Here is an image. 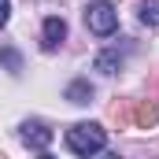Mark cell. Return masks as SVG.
<instances>
[{
  "instance_id": "cell-10",
  "label": "cell",
  "mask_w": 159,
  "mask_h": 159,
  "mask_svg": "<svg viewBox=\"0 0 159 159\" xmlns=\"http://www.w3.org/2000/svg\"><path fill=\"white\" fill-rule=\"evenodd\" d=\"M111 119L119 122V126H126L129 122V104H111Z\"/></svg>"
},
{
  "instance_id": "cell-1",
  "label": "cell",
  "mask_w": 159,
  "mask_h": 159,
  "mask_svg": "<svg viewBox=\"0 0 159 159\" xmlns=\"http://www.w3.org/2000/svg\"><path fill=\"white\" fill-rule=\"evenodd\" d=\"M104 144H107V133L96 122H78L67 129V148L74 156H96V152H104Z\"/></svg>"
},
{
  "instance_id": "cell-5",
  "label": "cell",
  "mask_w": 159,
  "mask_h": 159,
  "mask_svg": "<svg viewBox=\"0 0 159 159\" xmlns=\"http://www.w3.org/2000/svg\"><path fill=\"white\" fill-rule=\"evenodd\" d=\"M63 37H67V22L63 19H44V30H41V48L44 52H52V48H59L63 44Z\"/></svg>"
},
{
  "instance_id": "cell-4",
  "label": "cell",
  "mask_w": 159,
  "mask_h": 159,
  "mask_svg": "<svg viewBox=\"0 0 159 159\" xmlns=\"http://www.w3.org/2000/svg\"><path fill=\"white\" fill-rule=\"evenodd\" d=\"M129 122L137 126V129H152L159 122V107L152 100H133V107H129Z\"/></svg>"
},
{
  "instance_id": "cell-6",
  "label": "cell",
  "mask_w": 159,
  "mask_h": 159,
  "mask_svg": "<svg viewBox=\"0 0 159 159\" xmlns=\"http://www.w3.org/2000/svg\"><path fill=\"white\" fill-rule=\"evenodd\" d=\"M67 100H70V104H89V100H93V85H89V81H70V85H67Z\"/></svg>"
},
{
  "instance_id": "cell-8",
  "label": "cell",
  "mask_w": 159,
  "mask_h": 159,
  "mask_svg": "<svg viewBox=\"0 0 159 159\" xmlns=\"http://www.w3.org/2000/svg\"><path fill=\"white\" fill-rule=\"evenodd\" d=\"M137 11H141V22L144 26H159V0H144Z\"/></svg>"
},
{
  "instance_id": "cell-9",
  "label": "cell",
  "mask_w": 159,
  "mask_h": 159,
  "mask_svg": "<svg viewBox=\"0 0 159 159\" xmlns=\"http://www.w3.org/2000/svg\"><path fill=\"white\" fill-rule=\"evenodd\" d=\"M0 63H4L7 70H22V56H19L15 48H0Z\"/></svg>"
},
{
  "instance_id": "cell-11",
  "label": "cell",
  "mask_w": 159,
  "mask_h": 159,
  "mask_svg": "<svg viewBox=\"0 0 159 159\" xmlns=\"http://www.w3.org/2000/svg\"><path fill=\"white\" fill-rule=\"evenodd\" d=\"M7 15H11V0H0V30L7 26Z\"/></svg>"
},
{
  "instance_id": "cell-3",
  "label": "cell",
  "mask_w": 159,
  "mask_h": 159,
  "mask_svg": "<svg viewBox=\"0 0 159 159\" xmlns=\"http://www.w3.org/2000/svg\"><path fill=\"white\" fill-rule=\"evenodd\" d=\"M22 141H26V148L44 152V148L52 144V129H48L44 122H22Z\"/></svg>"
},
{
  "instance_id": "cell-7",
  "label": "cell",
  "mask_w": 159,
  "mask_h": 159,
  "mask_svg": "<svg viewBox=\"0 0 159 159\" xmlns=\"http://www.w3.org/2000/svg\"><path fill=\"white\" fill-rule=\"evenodd\" d=\"M122 67V56L119 52H104V56H96V70H104V74H115Z\"/></svg>"
},
{
  "instance_id": "cell-2",
  "label": "cell",
  "mask_w": 159,
  "mask_h": 159,
  "mask_svg": "<svg viewBox=\"0 0 159 159\" xmlns=\"http://www.w3.org/2000/svg\"><path fill=\"white\" fill-rule=\"evenodd\" d=\"M85 26H89L93 34H100V37L115 34V30H119V11H115V4H107V0L89 4V7H85Z\"/></svg>"
}]
</instances>
